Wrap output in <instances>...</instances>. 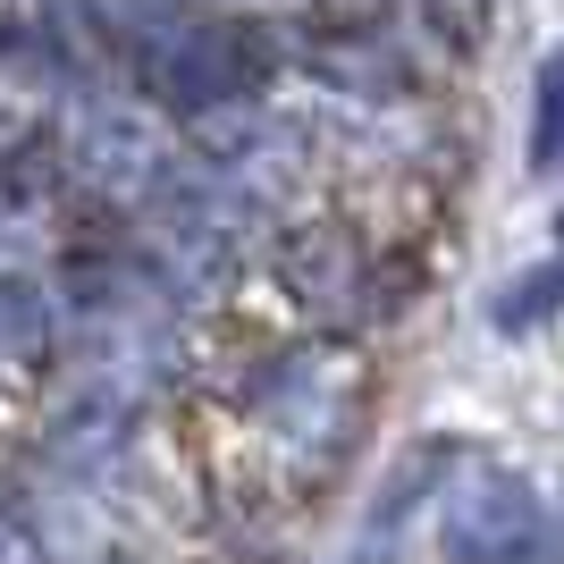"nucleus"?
Masks as SVG:
<instances>
[{"instance_id":"nucleus-3","label":"nucleus","mask_w":564,"mask_h":564,"mask_svg":"<svg viewBox=\"0 0 564 564\" xmlns=\"http://www.w3.org/2000/svg\"><path fill=\"white\" fill-rule=\"evenodd\" d=\"M556 295H564V270H540V279H522L514 295H497V321H506V329H531L540 304H556Z\"/></svg>"},{"instance_id":"nucleus-1","label":"nucleus","mask_w":564,"mask_h":564,"mask_svg":"<svg viewBox=\"0 0 564 564\" xmlns=\"http://www.w3.org/2000/svg\"><path fill=\"white\" fill-rule=\"evenodd\" d=\"M438 547H447V564H531L540 556V497H531V480H514L497 464H471L455 480L447 514H438Z\"/></svg>"},{"instance_id":"nucleus-2","label":"nucleus","mask_w":564,"mask_h":564,"mask_svg":"<svg viewBox=\"0 0 564 564\" xmlns=\"http://www.w3.org/2000/svg\"><path fill=\"white\" fill-rule=\"evenodd\" d=\"M531 161L556 169L564 161V51L540 68V118H531Z\"/></svg>"}]
</instances>
